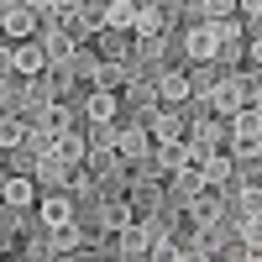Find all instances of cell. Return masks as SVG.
Returning <instances> with one entry per match:
<instances>
[{"label":"cell","instance_id":"cell-1","mask_svg":"<svg viewBox=\"0 0 262 262\" xmlns=\"http://www.w3.org/2000/svg\"><path fill=\"white\" fill-rule=\"evenodd\" d=\"M257 142H262V131H257V111H252V116L236 121V147H242V152H257Z\"/></svg>","mask_w":262,"mask_h":262},{"label":"cell","instance_id":"cell-2","mask_svg":"<svg viewBox=\"0 0 262 262\" xmlns=\"http://www.w3.org/2000/svg\"><path fill=\"white\" fill-rule=\"evenodd\" d=\"M63 131H69V111H63V105H48V111H42V137H63Z\"/></svg>","mask_w":262,"mask_h":262},{"label":"cell","instance_id":"cell-3","mask_svg":"<svg viewBox=\"0 0 262 262\" xmlns=\"http://www.w3.org/2000/svg\"><path fill=\"white\" fill-rule=\"evenodd\" d=\"M11 63H16L21 74H42V69H48V53H42V48H21Z\"/></svg>","mask_w":262,"mask_h":262},{"label":"cell","instance_id":"cell-4","mask_svg":"<svg viewBox=\"0 0 262 262\" xmlns=\"http://www.w3.org/2000/svg\"><path fill=\"white\" fill-rule=\"evenodd\" d=\"M0 27H6L11 37H27V32H32V11H21V6L6 11V21H0Z\"/></svg>","mask_w":262,"mask_h":262},{"label":"cell","instance_id":"cell-5","mask_svg":"<svg viewBox=\"0 0 262 262\" xmlns=\"http://www.w3.org/2000/svg\"><path fill=\"white\" fill-rule=\"evenodd\" d=\"M0 194H6V205H32V184H27V179H11Z\"/></svg>","mask_w":262,"mask_h":262},{"label":"cell","instance_id":"cell-6","mask_svg":"<svg viewBox=\"0 0 262 262\" xmlns=\"http://www.w3.org/2000/svg\"><path fill=\"white\" fill-rule=\"evenodd\" d=\"M105 16H111L116 27H137V6H131V0H116V6L105 11Z\"/></svg>","mask_w":262,"mask_h":262},{"label":"cell","instance_id":"cell-7","mask_svg":"<svg viewBox=\"0 0 262 262\" xmlns=\"http://www.w3.org/2000/svg\"><path fill=\"white\" fill-rule=\"evenodd\" d=\"M121 247H126L131 257H142V252H147V231H137V226H126V231H121Z\"/></svg>","mask_w":262,"mask_h":262},{"label":"cell","instance_id":"cell-8","mask_svg":"<svg viewBox=\"0 0 262 262\" xmlns=\"http://www.w3.org/2000/svg\"><path fill=\"white\" fill-rule=\"evenodd\" d=\"M137 32L142 37H158L163 32V11H137Z\"/></svg>","mask_w":262,"mask_h":262},{"label":"cell","instance_id":"cell-9","mask_svg":"<svg viewBox=\"0 0 262 262\" xmlns=\"http://www.w3.org/2000/svg\"><path fill=\"white\" fill-rule=\"evenodd\" d=\"M42 221H48V226H63V221H69V200H48V205H42Z\"/></svg>","mask_w":262,"mask_h":262},{"label":"cell","instance_id":"cell-10","mask_svg":"<svg viewBox=\"0 0 262 262\" xmlns=\"http://www.w3.org/2000/svg\"><path fill=\"white\" fill-rule=\"evenodd\" d=\"M184 158H189V152H184V142H179V137L163 142V168H184Z\"/></svg>","mask_w":262,"mask_h":262},{"label":"cell","instance_id":"cell-11","mask_svg":"<svg viewBox=\"0 0 262 262\" xmlns=\"http://www.w3.org/2000/svg\"><path fill=\"white\" fill-rule=\"evenodd\" d=\"M184 95H189V79L168 74V79H163V100H184Z\"/></svg>","mask_w":262,"mask_h":262},{"label":"cell","instance_id":"cell-12","mask_svg":"<svg viewBox=\"0 0 262 262\" xmlns=\"http://www.w3.org/2000/svg\"><path fill=\"white\" fill-rule=\"evenodd\" d=\"M90 116H95V121H111V116H116V100H111V95H95V100H90Z\"/></svg>","mask_w":262,"mask_h":262},{"label":"cell","instance_id":"cell-13","mask_svg":"<svg viewBox=\"0 0 262 262\" xmlns=\"http://www.w3.org/2000/svg\"><path fill=\"white\" fill-rule=\"evenodd\" d=\"M79 152H84V142H79V137H58V158H63V163H74Z\"/></svg>","mask_w":262,"mask_h":262},{"label":"cell","instance_id":"cell-14","mask_svg":"<svg viewBox=\"0 0 262 262\" xmlns=\"http://www.w3.org/2000/svg\"><path fill=\"white\" fill-rule=\"evenodd\" d=\"M0 142H6V147H16V142H27V131H21L16 121H0Z\"/></svg>","mask_w":262,"mask_h":262},{"label":"cell","instance_id":"cell-15","mask_svg":"<svg viewBox=\"0 0 262 262\" xmlns=\"http://www.w3.org/2000/svg\"><path fill=\"white\" fill-rule=\"evenodd\" d=\"M116 147H121V158H137V152H142V137H137V131H126Z\"/></svg>","mask_w":262,"mask_h":262},{"label":"cell","instance_id":"cell-16","mask_svg":"<svg viewBox=\"0 0 262 262\" xmlns=\"http://www.w3.org/2000/svg\"><path fill=\"white\" fill-rule=\"evenodd\" d=\"M6 69H11V53H0V74H6Z\"/></svg>","mask_w":262,"mask_h":262},{"label":"cell","instance_id":"cell-17","mask_svg":"<svg viewBox=\"0 0 262 262\" xmlns=\"http://www.w3.org/2000/svg\"><path fill=\"white\" fill-rule=\"evenodd\" d=\"M242 6H247V11H252V16H257V0H242Z\"/></svg>","mask_w":262,"mask_h":262}]
</instances>
